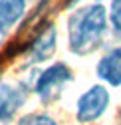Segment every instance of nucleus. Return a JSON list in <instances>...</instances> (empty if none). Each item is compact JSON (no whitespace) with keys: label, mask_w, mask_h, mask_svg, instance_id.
<instances>
[{"label":"nucleus","mask_w":121,"mask_h":125,"mask_svg":"<svg viewBox=\"0 0 121 125\" xmlns=\"http://www.w3.org/2000/svg\"><path fill=\"white\" fill-rule=\"evenodd\" d=\"M81 2V0H66V6H73V4H78Z\"/></svg>","instance_id":"obj_10"},{"label":"nucleus","mask_w":121,"mask_h":125,"mask_svg":"<svg viewBox=\"0 0 121 125\" xmlns=\"http://www.w3.org/2000/svg\"><path fill=\"white\" fill-rule=\"evenodd\" d=\"M109 20H111V26H113V32L117 36H121V0H111Z\"/></svg>","instance_id":"obj_9"},{"label":"nucleus","mask_w":121,"mask_h":125,"mask_svg":"<svg viewBox=\"0 0 121 125\" xmlns=\"http://www.w3.org/2000/svg\"><path fill=\"white\" fill-rule=\"evenodd\" d=\"M71 80H73V73H71L70 66L62 64V62H56V64H52L50 68L38 73L36 82H34V91L42 103H52L62 95V89Z\"/></svg>","instance_id":"obj_2"},{"label":"nucleus","mask_w":121,"mask_h":125,"mask_svg":"<svg viewBox=\"0 0 121 125\" xmlns=\"http://www.w3.org/2000/svg\"><path fill=\"white\" fill-rule=\"evenodd\" d=\"M18 125H58V123L48 113H28L18 119Z\"/></svg>","instance_id":"obj_8"},{"label":"nucleus","mask_w":121,"mask_h":125,"mask_svg":"<svg viewBox=\"0 0 121 125\" xmlns=\"http://www.w3.org/2000/svg\"><path fill=\"white\" fill-rule=\"evenodd\" d=\"M56 40H58V32L54 24H44L42 30L32 38V42L28 44V48L24 52L26 66L42 64V62L50 60L56 52Z\"/></svg>","instance_id":"obj_4"},{"label":"nucleus","mask_w":121,"mask_h":125,"mask_svg":"<svg viewBox=\"0 0 121 125\" xmlns=\"http://www.w3.org/2000/svg\"><path fill=\"white\" fill-rule=\"evenodd\" d=\"M26 95H28L26 87L0 82V123L10 121L18 113V109L26 103Z\"/></svg>","instance_id":"obj_5"},{"label":"nucleus","mask_w":121,"mask_h":125,"mask_svg":"<svg viewBox=\"0 0 121 125\" xmlns=\"http://www.w3.org/2000/svg\"><path fill=\"white\" fill-rule=\"evenodd\" d=\"M119 121H121V113H119Z\"/></svg>","instance_id":"obj_11"},{"label":"nucleus","mask_w":121,"mask_h":125,"mask_svg":"<svg viewBox=\"0 0 121 125\" xmlns=\"http://www.w3.org/2000/svg\"><path fill=\"white\" fill-rule=\"evenodd\" d=\"M107 32V12L101 4L78 8L68 18V44L75 56L95 52Z\"/></svg>","instance_id":"obj_1"},{"label":"nucleus","mask_w":121,"mask_h":125,"mask_svg":"<svg viewBox=\"0 0 121 125\" xmlns=\"http://www.w3.org/2000/svg\"><path fill=\"white\" fill-rule=\"evenodd\" d=\"M109 105V91L103 85H91L85 93H81L75 103V119L80 123L97 121Z\"/></svg>","instance_id":"obj_3"},{"label":"nucleus","mask_w":121,"mask_h":125,"mask_svg":"<svg viewBox=\"0 0 121 125\" xmlns=\"http://www.w3.org/2000/svg\"><path fill=\"white\" fill-rule=\"evenodd\" d=\"M26 8L28 0H0V30L8 34V30L26 16Z\"/></svg>","instance_id":"obj_7"},{"label":"nucleus","mask_w":121,"mask_h":125,"mask_svg":"<svg viewBox=\"0 0 121 125\" xmlns=\"http://www.w3.org/2000/svg\"><path fill=\"white\" fill-rule=\"evenodd\" d=\"M97 77L113 87L121 85V48H113L105 54L95 66Z\"/></svg>","instance_id":"obj_6"}]
</instances>
